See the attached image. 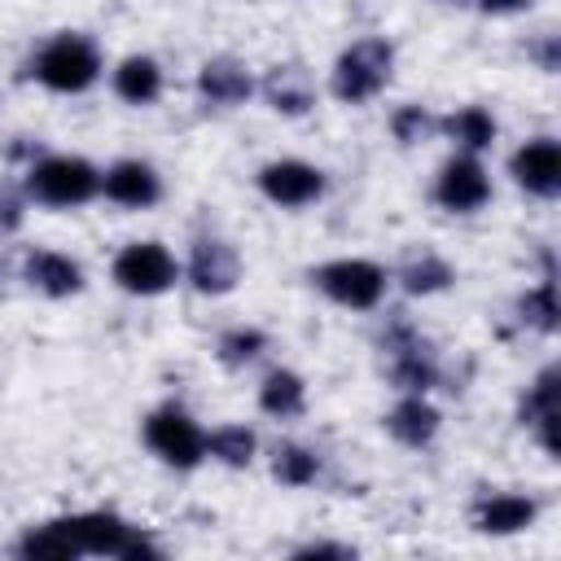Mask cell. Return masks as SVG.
<instances>
[{
  "instance_id": "22",
  "label": "cell",
  "mask_w": 561,
  "mask_h": 561,
  "mask_svg": "<svg viewBox=\"0 0 561 561\" xmlns=\"http://www.w3.org/2000/svg\"><path fill=\"white\" fill-rule=\"evenodd\" d=\"M443 127H447V136H451L456 145H465V149H486V145L495 140V123H491V114H486L482 105L456 110Z\"/></svg>"
},
{
  "instance_id": "32",
  "label": "cell",
  "mask_w": 561,
  "mask_h": 561,
  "mask_svg": "<svg viewBox=\"0 0 561 561\" xmlns=\"http://www.w3.org/2000/svg\"><path fill=\"white\" fill-rule=\"evenodd\" d=\"M530 53L539 57V66H543V70H557V35H543V44H535Z\"/></svg>"
},
{
  "instance_id": "27",
  "label": "cell",
  "mask_w": 561,
  "mask_h": 561,
  "mask_svg": "<svg viewBox=\"0 0 561 561\" xmlns=\"http://www.w3.org/2000/svg\"><path fill=\"white\" fill-rule=\"evenodd\" d=\"M517 311H522L526 324L552 333V329H557V289H552V280H543L539 289H530V294L517 302Z\"/></svg>"
},
{
  "instance_id": "9",
  "label": "cell",
  "mask_w": 561,
  "mask_h": 561,
  "mask_svg": "<svg viewBox=\"0 0 561 561\" xmlns=\"http://www.w3.org/2000/svg\"><path fill=\"white\" fill-rule=\"evenodd\" d=\"M513 175H517L522 188H530L539 197H552L561 188V149H557V140L539 136V140L522 145L513 153Z\"/></svg>"
},
{
  "instance_id": "10",
  "label": "cell",
  "mask_w": 561,
  "mask_h": 561,
  "mask_svg": "<svg viewBox=\"0 0 561 561\" xmlns=\"http://www.w3.org/2000/svg\"><path fill=\"white\" fill-rule=\"evenodd\" d=\"M259 184H263V193H267L272 202H280V206H307V202H316L320 188H324L320 171L307 167V162H272V167H263Z\"/></svg>"
},
{
  "instance_id": "21",
  "label": "cell",
  "mask_w": 561,
  "mask_h": 561,
  "mask_svg": "<svg viewBox=\"0 0 561 561\" xmlns=\"http://www.w3.org/2000/svg\"><path fill=\"white\" fill-rule=\"evenodd\" d=\"M18 552L26 561H70V557H79V548H75V539L66 535L61 522H48V526L26 530L22 543H18Z\"/></svg>"
},
{
  "instance_id": "13",
  "label": "cell",
  "mask_w": 561,
  "mask_h": 561,
  "mask_svg": "<svg viewBox=\"0 0 561 561\" xmlns=\"http://www.w3.org/2000/svg\"><path fill=\"white\" fill-rule=\"evenodd\" d=\"M105 197L118 202V206H153L158 202V175L145 167V162H118L105 171Z\"/></svg>"
},
{
  "instance_id": "30",
  "label": "cell",
  "mask_w": 561,
  "mask_h": 561,
  "mask_svg": "<svg viewBox=\"0 0 561 561\" xmlns=\"http://www.w3.org/2000/svg\"><path fill=\"white\" fill-rule=\"evenodd\" d=\"M22 224V202L13 188H0V228H18Z\"/></svg>"
},
{
  "instance_id": "29",
  "label": "cell",
  "mask_w": 561,
  "mask_h": 561,
  "mask_svg": "<svg viewBox=\"0 0 561 561\" xmlns=\"http://www.w3.org/2000/svg\"><path fill=\"white\" fill-rule=\"evenodd\" d=\"M390 127H394V136H399L403 145H416V140H425V136L434 131V118H430L421 105H403V110L390 118Z\"/></svg>"
},
{
  "instance_id": "24",
  "label": "cell",
  "mask_w": 561,
  "mask_h": 561,
  "mask_svg": "<svg viewBox=\"0 0 561 561\" xmlns=\"http://www.w3.org/2000/svg\"><path fill=\"white\" fill-rule=\"evenodd\" d=\"M399 280H403L408 294H434V289H443V285L451 280V267H447L438 254L425 250V254H416V259L403 263V276H399Z\"/></svg>"
},
{
  "instance_id": "34",
  "label": "cell",
  "mask_w": 561,
  "mask_h": 561,
  "mask_svg": "<svg viewBox=\"0 0 561 561\" xmlns=\"http://www.w3.org/2000/svg\"><path fill=\"white\" fill-rule=\"evenodd\" d=\"M447 4H451V0H447Z\"/></svg>"
},
{
  "instance_id": "28",
  "label": "cell",
  "mask_w": 561,
  "mask_h": 561,
  "mask_svg": "<svg viewBox=\"0 0 561 561\" xmlns=\"http://www.w3.org/2000/svg\"><path fill=\"white\" fill-rule=\"evenodd\" d=\"M259 351H263V333L259 329H232V333L219 337V359L232 364V368L237 364H250Z\"/></svg>"
},
{
  "instance_id": "25",
  "label": "cell",
  "mask_w": 561,
  "mask_h": 561,
  "mask_svg": "<svg viewBox=\"0 0 561 561\" xmlns=\"http://www.w3.org/2000/svg\"><path fill=\"white\" fill-rule=\"evenodd\" d=\"M272 469H276V478H280V482H289V486H307V482L316 478L320 460H316L307 447H298V443H280V447H276Z\"/></svg>"
},
{
  "instance_id": "7",
  "label": "cell",
  "mask_w": 561,
  "mask_h": 561,
  "mask_svg": "<svg viewBox=\"0 0 561 561\" xmlns=\"http://www.w3.org/2000/svg\"><path fill=\"white\" fill-rule=\"evenodd\" d=\"M114 280L131 294H162L175 280V259L158 241H136L114 259Z\"/></svg>"
},
{
  "instance_id": "12",
  "label": "cell",
  "mask_w": 561,
  "mask_h": 561,
  "mask_svg": "<svg viewBox=\"0 0 561 561\" xmlns=\"http://www.w3.org/2000/svg\"><path fill=\"white\" fill-rule=\"evenodd\" d=\"M237 272H241V263H237L232 245H224V241H197L193 245L188 276L202 294H228L237 285Z\"/></svg>"
},
{
  "instance_id": "19",
  "label": "cell",
  "mask_w": 561,
  "mask_h": 561,
  "mask_svg": "<svg viewBox=\"0 0 561 561\" xmlns=\"http://www.w3.org/2000/svg\"><path fill=\"white\" fill-rule=\"evenodd\" d=\"M386 425H390V434H394L399 443L421 447V443H430V438H434V430H438V412H434L421 394H412V399H403V403L386 416Z\"/></svg>"
},
{
  "instance_id": "16",
  "label": "cell",
  "mask_w": 561,
  "mask_h": 561,
  "mask_svg": "<svg viewBox=\"0 0 561 561\" xmlns=\"http://www.w3.org/2000/svg\"><path fill=\"white\" fill-rule=\"evenodd\" d=\"M26 280L39 285V289L53 294V298H66V294H75V289L83 285V272H79L66 254L35 250V254H26Z\"/></svg>"
},
{
  "instance_id": "17",
  "label": "cell",
  "mask_w": 561,
  "mask_h": 561,
  "mask_svg": "<svg viewBox=\"0 0 561 561\" xmlns=\"http://www.w3.org/2000/svg\"><path fill=\"white\" fill-rule=\"evenodd\" d=\"M522 421L539 434V443L552 451L557 447V434H552V421H557V368H543L539 381L530 386V394L522 399Z\"/></svg>"
},
{
  "instance_id": "31",
  "label": "cell",
  "mask_w": 561,
  "mask_h": 561,
  "mask_svg": "<svg viewBox=\"0 0 561 561\" xmlns=\"http://www.w3.org/2000/svg\"><path fill=\"white\" fill-rule=\"evenodd\" d=\"M298 557H342V561H351L355 552L342 548V543H307V548H298Z\"/></svg>"
},
{
  "instance_id": "20",
  "label": "cell",
  "mask_w": 561,
  "mask_h": 561,
  "mask_svg": "<svg viewBox=\"0 0 561 561\" xmlns=\"http://www.w3.org/2000/svg\"><path fill=\"white\" fill-rule=\"evenodd\" d=\"M158 88H162V75H158V66L149 57H127L114 70V92L123 101H131V105H149L158 96Z\"/></svg>"
},
{
  "instance_id": "15",
  "label": "cell",
  "mask_w": 561,
  "mask_h": 561,
  "mask_svg": "<svg viewBox=\"0 0 561 561\" xmlns=\"http://www.w3.org/2000/svg\"><path fill=\"white\" fill-rule=\"evenodd\" d=\"M263 96H267L276 110H285V114H302V110H311V101H316V83H311V75H307L302 66H276V70H267V79H263Z\"/></svg>"
},
{
  "instance_id": "11",
  "label": "cell",
  "mask_w": 561,
  "mask_h": 561,
  "mask_svg": "<svg viewBox=\"0 0 561 561\" xmlns=\"http://www.w3.org/2000/svg\"><path fill=\"white\" fill-rule=\"evenodd\" d=\"M434 193H438V202L447 210H478L491 197V184H486V171L473 158H456V162L443 167Z\"/></svg>"
},
{
  "instance_id": "33",
  "label": "cell",
  "mask_w": 561,
  "mask_h": 561,
  "mask_svg": "<svg viewBox=\"0 0 561 561\" xmlns=\"http://www.w3.org/2000/svg\"><path fill=\"white\" fill-rule=\"evenodd\" d=\"M486 13H513V9H526L530 0H478Z\"/></svg>"
},
{
  "instance_id": "5",
  "label": "cell",
  "mask_w": 561,
  "mask_h": 561,
  "mask_svg": "<svg viewBox=\"0 0 561 561\" xmlns=\"http://www.w3.org/2000/svg\"><path fill=\"white\" fill-rule=\"evenodd\" d=\"M316 285L329 298L364 311V307H377V298L386 289V272L377 263H368V259H333V263H324L316 272Z\"/></svg>"
},
{
  "instance_id": "23",
  "label": "cell",
  "mask_w": 561,
  "mask_h": 561,
  "mask_svg": "<svg viewBox=\"0 0 561 561\" xmlns=\"http://www.w3.org/2000/svg\"><path fill=\"white\" fill-rule=\"evenodd\" d=\"M259 403H263V412H272V416H298V412H302V381H298L294 373H280V368H276V373L263 381Z\"/></svg>"
},
{
  "instance_id": "2",
  "label": "cell",
  "mask_w": 561,
  "mask_h": 561,
  "mask_svg": "<svg viewBox=\"0 0 561 561\" xmlns=\"http://www.w3.org/2000/svg\"><path fill=\"white\" fill-rule=\"evenodd\" d=\"M390 44L386 39H359L351 44L342 57H337V70H333V92L342 101H368L373 92H381V83L390 79Z\"/></svg>"
},
{
  "instance_id": "6",
  "label": "cell",
  "mask_w": 561,
  "mask_h": 561,
  "mask_svg": "<svg viewBox=\"0 0 561 561\" xmlns=\"http://www.w3.org/2000/svg\"><path fill=\"white\" fill-rule=\"evenodd\" d=\"M145 443L167 460V465H180V469H193L206 451V438L202 430L180 412V408H162L145 421Z\"/></svg>"
},
{
  "instance_id": "18",
  "label": "cell",
  "mask_w": 561,
  "mask_h": 561,
  "mask_svg": "<svg viewBox=\"0 0 561 561\" xmlns=\"http://www.w3.org/2000/svg\"><path fill=\"white\" fill-rule=\"evenodd\" d=\"M197 88H202V96L215 101V105H237V101L250 96V75H245L232 57H215V61L202 66Z\"/></svg>"
},
{
  "instance_id": "8",
  "label": "cell",
  "mask_w": 561,
  "mask_h": 561,
  "mask_svg": "<svg viewBox=\"0 0 561 561\" xmlns=\"http://www.w3.org/2000/svg\"><path fill=\"white\" fill-rule=\"evenodd\" d=\"M386 351H390V377H394V386H403V390H412V394H421V390L434 386L438 368H434L425 342H421L408 324H390Z\"/></svg>"
},
{
  "instance_id": "26",
  "label": "cell",
  "mask_w": 561,
  "mask_h": 561,
  "mask_svg": "<svg viewBox=\"0 0 561 561\" xmlns=\"http://www.w3.org/2000/svg\"><path fill=\"white\" fill-rule=\"evenodd\" d=\"M206 447H210L224 465H250V456H254V434H250L245 425H224V430H215V434L206 438Z\"/></svg>"
},
{
  "instance_id": "1",
  "label": "cell",
  "mask_w": 561,
  "mask_h": 561,
  "mask_svg": "<svg viewBox=\"0 0 561 561\" xmlns=\"http://www.w3.org/2000/svg\"><path fill=\"white\" fill-rule=\"evenodd\" d=\"M96 70H101V57L83 35H57L35 57V79L57 92H83L96 79Z\"/></svg>"
},
{
  "instance_id": "3",
  "label": "cell",
  "mask_w": 561,
  "mask_h": 561,
  "mask_svg": "<svg viewBox=\"0 0 561 561\" xmlns=\"http://www.w3.org/2000/svg\"><path fill=\"white\" fill-rule=\"evenodd\" d=\"M66 535L75 539L79 552H110V557H158V548L131 530L127 522H118L114 513H83V517H61Z\"/></svg>"
},
{
  "instance_id": "4",
  "label": "cell",
  "mask_w": 561,
  "mask_h": 561,
  "mask_svg": "<svg viewBox=\"0 0 561 561\" xmlns=\"http://www.w3.org/2000/svg\"><path fill=\"white\" fill-rule=\"evenodd\" d=\"M101 188L96 171L83 158H44L31 167V193L48 206H79Z\"/></svg>"
},
{
  "instance_id": "14",
  "label": "cell",
  "mask_w": 561,
  "mask_h": 561,
  "mask_svg": "<svg viewBox=\"0 0 561 561\" xmlns=\"http://www.w3.org/2000/svg\"><path fill=\"white\" fill-rule=\"evenodd\" d=\"M535 522V500L526 495H486L473 504V526L486 535H513Z\"/></svg>"
}]
</instances>
